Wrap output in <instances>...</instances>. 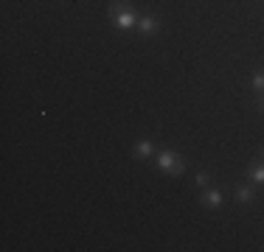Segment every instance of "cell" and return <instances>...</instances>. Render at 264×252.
I'll list each match as a JSON object with an SVG mask.
<instances>
[{"label":"cell","mask_w":264,"mask_h":252,"mask_svg":"<svg viewBox=\"0 0 264 252\" xmlns=\"http://www.w3.org/2000/svg\"><path fill=\"white\" fill-rule=\"evenodd\" d=\"M157 165H160L163 171L183 174V160H180L177 154H172V151H160V157H157Z\"/></svg>","instance_id":"6da1fadb"},{"label":"cell","mask_w":264,"mask_h":252,"mask_svg":"<svg viewBox=\"0 0 264 252\" xmlns=\"http://www.w3.org/2000/svg\"><path fill=\"white\" fill-rule=\"evenodd\" d=\"M236 199H239V202H250L253 199V190L242 185V188H236Z\"/></svg>","instance_id":"8992f818"},{"label":"cell","mask_w":264,"mask_h":252,"mask_svg":"<svg viewBox=\"0 0 264 252\" xmlns=\"http://www.w3.org/2000/svg\"><path fill=\"white\" fill-rule=\"evenodd\" d=\"M250 179H253V182H264V165L250 168Z\"/></svg>","instance_id":"52a82bcc"},{"label":"cell","mask_w":264,"mask_h":252,"mask_svg":"<svg viewBox=\"0 0 264 252\" xmlns=\"http://www.w3.org/2000/svg\"><path fill=\"white\" fill-rule=\"evenodd\" d=\"M135 151H138V157H149L152 151H155V143H152V140H140Z\"/></svg>","instance_id":"5b68a950"},{"label":"cell","mask_w":264,"mask_h":252,"mask_svg":"<svg viewBox=\"0 0 264 252\" xmlns=\"http://www.w3.org/2000/svg\"><path fill=\"white\" fill-rule=\"evenodd\" d=\"M222 205V193L219 190H208L205 193V207H219Z\"/></svg>","instance_id":"277c9868"},{"label":"cell","mask_w":264,"mask_h":252,"mask_svg":"<svg viewBox=\"0 0 264 252\" xmlns=\"http://www.w3.org/2000/svg\"><path fill=\"white\" fill-rule=\"evenodd\" d=\"M258 109H264V98H258Z\"/></svg>","instance_id":"30bf717a"},{"label":"cell","mask_w":264,"mask_h":252,"mask_svg":"<svg viewBox=\"0 0 264 252\" xmlns=\"http://www.w3.org/2000/svg\"><path fill=\"white\" fill-rule=\"evenodd\" d=\"M253 87H256L258 93L264 90V73H256V76H253Z\"/></svg>","instance_id":"ba28073f"},{"label":"cell","mask_w":264,"mask_h":252,"mask_svg":"<svg viewBox=\"0 0 264 252\" xmlns=\"http://www.w3.org/2000/svg\"><path fill=\"white\" fill-rule=\"evenodd\" d=\"M194 182H197V188H202V185H208V174H197V179H194Z\"/></svg>","instance_id":"9c48e42d"},{"label":"cell","mask_w":264,"mask_h":252,"mask_svg":"<svg viewBox=\"0 0 264 252\" xmlns=\"http://www.w3.org/2000/svg\"><path fill=\"white\" fill-rule=\"evenodd\" d=\"M115 25L127 31V28L138 25V17H135L132 11H127V9H118V11H115Z\"/></svg>","instance_id":"7a4b0ae2"},{"label":"cell","mask_w":264,"mask_h":252,"mask_svg":"<svg viewBox=\"0 0 264 252\" xmlns=\"http://www.w3.org/2000/svg\"><path fill=\"white\" fill-rule=\"evenodd\" d=\"M138 28L143 34H152V31H157V20L155 17H143V20H138Z\"/></svg>","instance_id":"3957f363"},{"label":"cell","mask_w":264,"mask_h":252,"mask_svg":"<svg viewBox=\"0 0 264 252\" xmlns=\"http://www.w3.org/2000/svg\"><path fill=\"white\" fill-rule=\"evenodd\" d=\"M261 157H264V149H261Z\"/></svg>","instance_id":"8fae6325"}]
</instances>
